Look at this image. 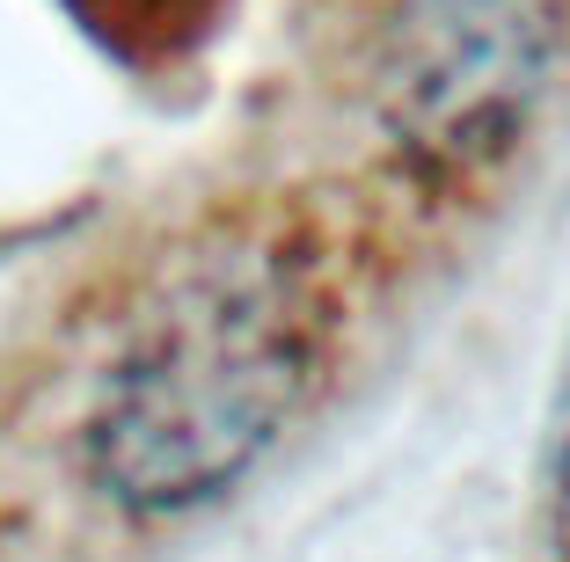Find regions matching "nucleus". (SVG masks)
<instances>
[{
  "instance_id": "obj_1",
  "label": "nucleus",
  "mask_w": 570,
  "mask_h": 562,
  "mask_svg": "<svg viewBox=\"0 0 570 562\" xmlns=\"http://www.w3.org/2000/svg\"><path fill=\"white\" fill-rule=\"evenodd\" d=\"M322 365V307L301 256L219 234L168 264L88 410V475L139 519H184L242 490Z\"/></svg>"
},
{
  "instance_id": "obj_2",
  "label": "nucleus",
  "mask_w": 570,
  "mask_h": 562,
  "mask_svg": "<svg viewBox=\"0 0 570 562\" xmlns=\"http://www.w3.org/2000/svg\"><path fill=\"white\" fill-rule=\"evenodd\" d=\"M541 22L527 0H410L395 37V125L446 161H475L527 125L541 88Z\"/></svg>"
},
{
  "instance_id": "obj_3",
  "label": "nucleus",
  "mask_w": 570,
  "mask_h": 562,
  "mask_svg": "<svg viewBox=\"0 0 570 562\" xmlns=\"http://www.w3.org/2000/svg\"><path fill=\"white\" fill-rule=\"evenodd\" d=\"M541 504H549L556 562H570V387H563V410H556V431H549V482H541Z\"/></svg>"
}]
</instances>
